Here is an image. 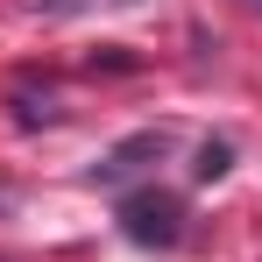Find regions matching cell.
Segmentation results:
<instances>
[{
  "label": "cell",
  "instance_id": "1",
  "mask_svg": "<svg viewBox=\"0 0 262 262\" xmlns=\"http://www.w3.org/2000/svg\"><path fill=\"white\" fill-rule=\"evenodd\" d=\"M121 234L135 248H177L184 241V199L177 191H135V199H121Z\"/></svg>",
  "mask_w": 262,
  "mask_h": 262
},
{
  "label": "cell",
  "instance_id": "2",
  "mask_svg": "<svg viewBox=\"0 0 262 262\" xmlns=\"http://www.w3.org/2000/svg\"><path fill=\"white\" fill-rule=\"evenodd\" d=\"M163 149H170V135H163V128H142V135H128V142H121V149H114L106 163H92V184H121V177L149 170V163H156Z\"/></svg>",
  "mask_w": 262,
  "mask_h": 262
},
{
  "label": "cell",
  "instance_id": "3",
  "mask_svg": "<svg viewBox=\"0 0 262 262\" xmlns=\"http://www.w3.org/2000/svg\"><path fill=\"white\" fill-rule=\"evenodd\" d=\"M234 170V142H199V163H191V177L199 184H213V177Z\"/></svg>",
  "mask_w": 262,
  "mask_h": 262
},
{
  "label": "cell",
  "instance_id": "4",
  "mask_svg": "<svg viewBox=\"0 0 262 262\" xmlns=\"http://www.w3.org/2000/svg\"><path fill=\"white\" fill-rule=\"evenodd\" d=\"M248 7H262V0H248Z\"/></svg>",
  "mask_w": 262,
  "mask_h": 262
}]
</instances>
